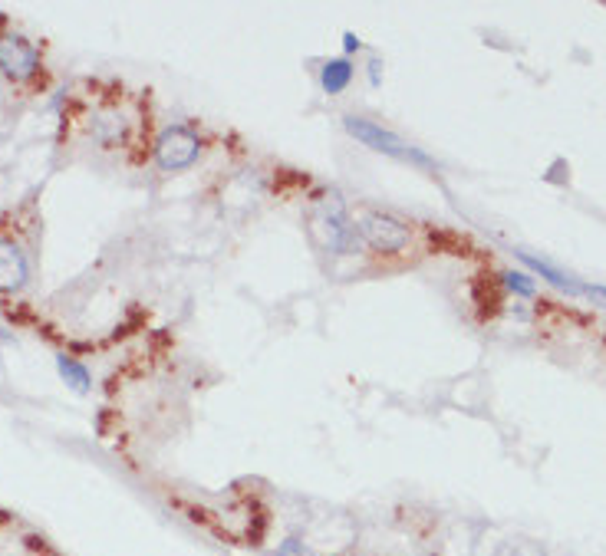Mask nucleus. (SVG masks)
Listing matches in <instances>:
<instances>
[{
    "label": "nucleus",
    "mask_w": 606,
    "mask_h": 556,
    "mask_svg": "<svg viewBox=\"0 0 606 556\" xmlns=\"http://www.w3.org/2000/svg\"><path fill=\"white\" fill-rule=\"evenodd\" d=\"M30 280V260L14 241H0V293L24 290Z\"/></svg>",
    "instance_id": "423d86ee"
},
{
    "label": "nucleus",
    "mask_w": 606,
    "mask_h": 556,
    "mask_svg": "<svg viewBox=\"0 0 606 556\" xmlns=\"http://www.w3.org/2000/svg\"><path fill=\"white\" fill-rule=\"evenodd\" d=\"M343 47H346V53H353V50H363V40H359V37H353V33H343Z\"/></svg>",
    "instance_id": "f8f14e48"
},
{
    "label": "nucleus",
    "mask_w": 606,
    "mask_h": 556,
    "mask_svg": "<svg viewBox=\"0 0 606 556\" xmlns=\"http://www.w3.org/2000/svg\"><path fill=\"white\" fill-rule=\"evenodd\" d=\"M343 129L353 135L356 142H363L366 149H373L379 155H389V158H399V162H412V165H422V168H435V162L422 149H415L406 139H399L396 132L383 129L379 122H369L363 116H343Z\"/></svg>",
    "instance_id": "f03ea898"
},
{
    "label": "nucleus",
    "mask_w": 606,
    "mask_h": 556,
    "mask_svg": "<svg viewBox=\"0 0 606 556\" xmlns=\"http://www.w3.org/2000/svg\"><path fill=\"white\" fill-rule=\"evenodd\" d=\"M56 372H60V379L70 385L73 392H89V385H93V376H89V369L83 366L80 359H73V356H66V353H60L56 356Z\"/></svg>",
    "instance_id": "1a4fd4ad"
},
{
    "label": "nucleus",
    "mask_w": 606,
    "mask_h": 556,
    "mask_svg": "<svg viewBox=\"0 0 606 556\" xmlns=\"http://www.w3.org/2000/svg\"><path fill=\"white\" fill-rule=\"evenodd\" d=\"M43 70L37 43L20 33H0V76L10 83H33Z\"/></svg>",
    "instance_id": "20e7f679"
},
{
    "label": "nucleus",
    "mask_w": 606,
    "mask_h": 556,
    "mask_svg": "<svg viewBox=\"0 0 606 556\" xmlns=\"http://www.w3.org/2000/svg\"><path fill=\"white\" fill-rule=\"evenodd\" d=\"M307 221H310L313 244H317L320 251L346 257V254H359V247H363L356 224L350 221L346 204H343L340 195H336V191H327V195H320L317 201L310 204Z\"/></svg>",
    "instance_id": "f257e3e1"
},
{
    "label": "nucleus",
    "mask_w": 606,
    "mask_h": 556,
    "mask_svg": "<svg viewBox=\"0 0 606 556\" xmlns=\"http://www.w3.org/2000/svg\"><path fill=\"white\" fill-rule=\"evenodd\" d=\"M277 556H313V550L307 547V543H300V540H284L277 547Z\"/></svg>",
    "instance_id": "9b49d317"
},
{
    "label": "nucleus",
    "mask_w": 606,
    "mask_h": 556,
    "mask_svg": "<svg viewBox=\"0 0 606 556\" xmlns=\"http://www.w3.org/2000/svg\"><path fill=\"white\" fill-rule=\"evenodd\" d=\"M0 343H14V336H10L7 329H0Z\"/></svg>",
    "instance_id": "2eb2a0df"
},
{
    "label": "nucleus",
    "mask_w": 606,
    "mask_h": 556,
    "mask_svg": "<svg viewBox=\"0 0 606 556\" xmlns=\"http://www.w3.org/2000/svg\"><path fill=\"white\" fill-rule=\"evenodd\" d=\"M201 158V139L188 126H168L155 139V165L162 168L165 175L185 172Z\"/></svg>",
    "instance_id": "39448f33"
},
{
    "label": "nucleus",
    "mask_w": 606,
    "mask_h": 556,
    "mask_svg": "<svg viewBox=\"0 0 606 556\" xmlns=\"http://www.w3.org/2000/svg\"><path fill=\"white\" fill-rule=\"evenodd\" d=\"M518 260H521V264H524L527 270H531V274H537V277L547 280V283H554L557 290L570 293V297H583V283H577L570 274H564V270H560V267L547 264V260L534 257V254H527V251H518Z\"/></svg>",
    "instance_id": "0eeeda50"
},
{
    "label": "nucleus",
    "mask_w": 606,
    "mask_h": 556,
    "mask_svg": "<svg viewBox=\"0 0 606 556\" xmlns=\"http://www.w3.org/2000/svg\"><path fill=\"white\" fill-rule=\"evenodd\" d=\"M583 297H593V300L606 303V287H583Z\"/></svg>",
    "instance_id": "4468645a"
},
{
    "label": "nucleus",
    "mask_w": 606,
    "mask_h": 556,
    "mask_svg": "<svg viewBox=\"0 0 606 556\" xmlns=\"http://www.w3.org/2000/svg\"><path fill=\"white\" fill-rule=\"evenodd\" d=\"M353 83V63L346 60V56H336V60H327L320 70V89L327 96H340L346 93Z\"/></svg>",
    "instance_id": "6e6552de"
},
{
    "label": "nucleus",
    "mask_w": 606,
    "mask_h": 556,
    "mask_svg": "<svg viewBox=\"0 0 606 556\" xmlns=\"http://www.w3.org/2000/svg\"><path fill=\"white\" fill-rule=\"evenodd\" d=\"M379 70H383V63L373 56V60H369V86H379Z\"/></svg>",
    "instance_id": "ddd939ff"
},
{
    "label": "nucleus",
    "mask_w": 606,
    "mask_h": 556,
    "mask_svg": "<svg viewBox=\"0 0 606 556\" xmlns=\"http://www.w3.org/2000/svg\"><path fill=\"white\" fill-rule=\"evenodd\" d=\"M359 241L369 244L379 254H402L409 247V228L396 214L386 211H363L356 221Z\"/></svg>",
    "instance_id": "7ed1b4c3"
},
{
    "label": "nucleus",
    "mask_w": 606,
    "mask_h": 556,
    "mask_svg": "<svg viewBox=\"0 0 606 556\" xmlns=\"http://www.w3.org/2000/svg\"><path fill=\"white\" fill-rule=\"evenodd\" d=\"M501 280H504V287H508L511 293H518V297H524V300L537 293V283L531 280V274H521V270H508Z\"/></svg>",
    "instance_id": "9d476101"
}]
</instances>
